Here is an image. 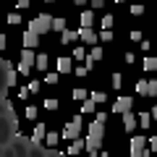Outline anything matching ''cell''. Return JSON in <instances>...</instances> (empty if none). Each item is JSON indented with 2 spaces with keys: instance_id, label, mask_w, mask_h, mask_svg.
Returning <instances> with one entry per match:
<instances>
[{
  "instance_id": "603a6c76",
  "label": "cell",
  "mask_w": 157,
  "mask_h": 157,
  "mask_svg": "<svg viewBox=\"0 0 157 157\" xmlns=\"http://www.w3.org/2000/svg\"><path fill=\"white\" fill-rule=\"evenodd\" d=\"M58 139H60L58 134H47V136H45V144H47V147H58Z\"/></svg>"
},
{
  "instance_id": "b9f144b4",
  "label": "cell",
  "mask_w": 157,
  "mask_h": 157,
  "mask_svg": "<svg viewBox=\"0 0 157 157\" xmlns=\"http://www.w3.org/2000/svg\"><path fill=\"white\" fill-rule=\"evenodd\" d=\"M131 39L134 42H141V32H131Z\"/></svg>"
},
{
  "instance_id": "ba28073f",
  "label": "cell",
  "mask_w": 157,
  "mask_h": 157,
  "mask_svg": "<svg viewBox=\"0 0 157 157\" xmlns=\"http://www.w3.org/2000/svg\"><path fill=\"white\" fill-rule=\"evenodd\" d=\"M100 144H102V139H94V136H86L84 147H86V149H89V157H94L97 152H100Z\"/></svg>"
},
{
  "instance_id": "484cf974",
  "label": "cell",
  "mask_w": 157,
  "mask_h": 157,
  "mask_svg": "<svg viewBox=\"0 0 157 157\" xmlns=\"http://www.w3.org/2000/svg\"><path fill=\"white\" fill-rule=\"evenodd\" d=\"M141 13H144V6L141 3H134L131 6V16H141Z\"/></svg>"
},
{
  "instance_id": "f546056e",
  "label": "cell",
  "mask_w": 157,
  "mask_h": 157,
  "mask_svg": "<svg viewBox=\"0 0 157 157\" xmlns=\"http://www.w3.org/2000/svg\"><path fill=\"white\" fill-rule=\"evenodd\" d=\"M45 107H47V110H58V100H55V97L45 100Z\"/></svg>"
},
{
  "instance_id": "d6986e66",
  "label": "cell",
  "mask_w": 157,
  "mask_h": 157,
  "mask_svg": "<svg viewBox=\"0 0 157 157\" xmlns=\"http://www.w3.org/2000/svg\"><path fill=\"white\" fill-rule=\"evenodd\" d=\"M89 100H92V102H97V105H102V102H105L107 97H105V92H92V94H89Z\"/></svg>"
},
{
  "instance_id": "f907efd6",
  "label": "cell",
  "mask_w": 157,
  "mask_h": 157,
  "mask_svg": "<svg viewBox=\"0 0 157 157\" xmlns=\"http://www.w3.org/2000/svg\"><path fill=\"white\" fill-rule=\"evenodd\" d=\"M47 3H52V0H47Z\"/></svg>"
},
{
  "instance_id": "7402d4cb",
  "label": "cell",
  "mask_w": 157,
  "mask_h": 157,
  "mask_svg": "<svg viewBox=\"0 0 157 157\" xmlns=\"http://www.w3.org/2000/svg\"><path fill=\"white\" fill-rule=\"evenodd\" d=\"M94 107H97V102H92V100H84V102H81V113H92Z\"/></svg>"
},
{
  "instance_id": "4dcf8cb0",
  "label": "cell",
  "mask_w": 157,
  "mask_h": 157,
  "mask_svg": "<svg viewBox=\"0 0 157 157\" xmlns=\"http://www.w3.org/2000/svg\"><path fill=\"white\" fill-rule=\"evenodd\" d=\"M29 71H32V66H26V63H18V73H21V76H29Z\"/></svg>"
},
{
  "instance_id": "277c9868",
  "label": "cell",
  "mask_w": 157,
  "mask_h": 157,
  "mask_svg": "<svg viewBox=\"0 0 157 157\" xmlns=\"http://www.w3.org/2000/svg\"><path fill=\"white\" fill-rule=\"evenodd\" d=\"M131 105H134V100H131V97H118L115 105H113V113L123 115V113H128V110H131Z\"/></svg>"
},
{
  "instance_id": "ab89813d",
  "label": "cell",
  "mask_w": 157,
  "mask_h": 157,
  "mask_svg": "<svg viewBox=\"0 0 157 157\" xmlns=\"http://www.w3.org/2000/svg\"><path fill=\"white\" fill-rule=\"evenodd\" d=\"M94 63H97L94 58H89V55H86V71H92V68H94Z\"/></svg>"
},
{
  "instance_id": "d4e9b609",
  "label": "cell",
  "mask_w": 157,
  "mask_h": 157,
  "mask_svg": "<svg viewBox=\"0 0 157 157\" xmlns=\"http://www.w3.org/2000/svg\"><path fill=\"white\" fill-rule=\"evenodd\" d=\"M71 58H76V60H86V50H84V47H76Z\"/></svg>"
},
{
  "instance_id": "7c38bea8",
  "label": "cell",
  "mask_w": 157,
  "mask_h": 157,
  "mask_svg": "<svg viewBox=\"0 0 157 157\" xmlns=\"http://www.w3.org/2000/svg\"><path fill=\"white\" fill-rule=\"evenodd\" d=\"M34 60H37V55H34V50H29V47H24V52H21V63H26V66H34Z\"/></svg>"
},
{
  "instance_id": "f35d334b",
  "label": "cell",
  "mask_w": 157,
  "mask_h": 157,
  "mask_svg": "<svg viewBox=\"0 0 157 157\" xmlns=\"http://www.w3.org/2000/svg\"><path fill=\"white\" fill-rule=\"evenodd\" d=\"M86 73H89L86 66H76V76H86Z\"/></svg>"
},
{
  "instance_id": "3957f363",
  "label": "cell",
  "mask_w": 157,
  "mask_h": 157,
  "mask_svg": "<svg viewBox=\"0 0 157 157\" xmlns=\"http://www.w3.org/2000/svg\"><path fill=\"white\" fill-rule=\"evenodd\" d=\"M128 149H131V157H141V152L147 149V139H144V136H134Z\"/></svg>"
},
{
  "instance_id": "74e56055",
  "label": "cell",
  "mask_w": 157,
  "mask_h": 157,
  "mask_svg": "<svg viewBox=\"0 0 157 157\" xmlns=\"http://www.w3.org/2000/svg\"><path fill=\"white\" fill-rule=\"evenodd\" d=\"M26 89H29V92H32V94H37V92H39V81H32V84H29V86H26Z\"/></svg>"
},
{
  "instance_id": "ffe728a7",
  "label": "cell",
  "mask_w": 157,
  "mask_h": 157,
  "mask_svg": "<svg viewBox=\"0 0 157 157\" xmlns=\"http://www.w3.org/2000/svg\"><path fill=\"white\" fill-rule=\"evenodd\" d=\"M144 71H157V58H144Z\"/></svg>"
},
{
  "instance_id": "2e32d148",
  "label": "cell",
  "mask_w": 157,
  "mask_h": 157,
  "mask_svg": "<svg viewBox=\"0 0 157 157\" xmlns=\"http://www.w3.org/2000/svg\"><path fill=\"white\" fill-rule=\"evenodd\" d=\"M52 32H66V18L63 16H58V18H52Z\"/></svg>"
},
{
  "instance_id": "4316f807",
  "label": "cell",
  "mask_w": 157,
  "mask_h": 157,
  "mask_svg": "<svg viewBox=\"0 0 157 157\" xmlns=\"http://www.w3.org/2000/svg\"><path fill=\"white\" fill-rule=\"evenodd\" d=\"M89 58H94V60H100V58H105V52H102V47H92Z\"/></svg>"
},
{
  "instance_id": "d6a6232c",
  "label": "cell",
  "mask_w": 157,
  "mask_h": 157,
  "mask_svg": "<svg viewBox=\"0 0 157 157\" xmlns=\"http://www.w3.org/2000/svg\"><path fill=\"white\" fill-rule=\"evenodd\" d=\"M26 118H29V121H34V118H37V107H34V105L26 107Z\"/></svg>"
},
{
  "instance_id": "44dd1931",
  "label": "cell",
  "mask_w": 157,
  "mask_h": 157,
  "mask_svg": "<svg viewBox=\"0 0 157 157\" xmlns=\"http://www.w3.org/2000/svg\"><path fill=\"white\" fill-rule=\"evenodd\" d=\"M34 66H37L39 71H45V68H47V55H37V60H34Z\"/></svg>"
},
{
  "instance_id": "cb8c5ba5",
  "label": "cell",
  "mask_w": 157,
  "mask_h": 157,
  "mask_svg": "<svg viewBox=\"0 0 157 157\" xmlns=\"http://www.w3.org/2000/svg\"><path fill=\"white\" fill-rule=\"evenodd\" d=\"M73 100H89V94H86V89H73Z\"/></svg>"
},
{
  "instance_id": "f6af8a7d",
  "label": "cell",
  "mask_w": 157,
  "mask_h": 157,
  "mask_svg": "<svg viewBox=\"0 0 157 157\" xmlns=\"http://www.w3.org/2000/svg\"><path fill=\"white\" fill-rule=\"evenodd\" d=\"M0 50H6V34H0Z\"/></svg>"
},
{
  "instance_id": "7bdbcfd3",
  "label": "cell",
  "mask_w": 157,
  "mask_h": 157,
  "mask_svg": "<svg viewBox=\"0 0 157 157\" xmlns=\"http://www.w3.org/2000/svg\"><path fill=\"white\" fill-rule=\"evenodd\" d=\"M89 3H92L94 8H102V6H105V0H89Z\"/></svg>"
},
{
  "instance_id": "4fadbf2b",
  "label": "cell",
  "mask_w": 157,
  "mask_h": 157,
  "mask_svg": "<svg viewBox=\"0 0 157 157\" xmlns=\"http://www.w3.org/2000/svg\"><path fill=\"white\" fill-rule=\"evenodd\" d=\"M78 39V32H71V29H66V32L60 34V42H66V45H71V42H76Z\"/></svg>"
},
{
  "instance_id": "6da1fadb",
  "label": "cell",
  "mask_w": 157,
  "mask_h": 157,
  "mask_svg": "<svg viewBox=\"0 0 157 157\" xmlns=\"http://www.w3.org/2000/svg\"><path fill=\"white\" fill-rule=\"evenodd\" d=\"M29 29H32V32H37V34H47V32L52 29V16H50V13H39L37 18H32Z\"/></svg>"
},
{
  "instance_id": "bcb514c9",
  "label": "cell",
  "mask_w": 157,
  "mask_h": 157,
  "mask_svg": "<svg viewBox=\"0 0 157 157\" xmlns=\"http://www.w3.org/2000/svg\"><path fill=\"white\" fill-rule=\"evenodd\" d=\"M141 157H152V152H149V149H144V152H141Z\"/></svg>"
},
{
  "instance_id": "7a4b0ae2",
  "label": "cell",
  "mask_w": 157,
  "mask_h": 157,
  "mask_svg": "<svg viewBox=\"0 0 157 157\" xmlns=\"http://www.w3.org/2000/svg\"><path fill=\"white\" fill-rule=\"evenodd\" d=\"M81 131H84V123H81V115H76L73 121H68L66 123V128H63V136L66 139H81Z\"/></svg>"
},
{
  "instance_id": "9c48e42d",
  "label": "cell",
  "mask_w": 157,
  "mask_h": 157,
  "mask_svg": "<svg viewBox=\"0 0 157 157\" xmlns=\"http://www.w3.org/2000/svg\"><path fill=\"white\" fill-rule=\"evenodd\" d=\"M37 42H39V34L29 29V32L24 34V47H29V50H34V47H37Z\"/></svg>"
},
{
  "instance_id": "8992f818",
  "label": "cell",
  "mask_w": 157,
  "mask_h": 157,
  "mask_svg": "<svg viewBox=\"0 0 157 157\" xmlns=\"http://www.w3.org/2000/svg\"><path fill=\"white\" fill-rule=\"evenodd\" d=\"M45 136H47L45 123H37V126H34V131H32V141H34V144H39V141H45Z\"/></svg>"
},
{
  "instance_id": "d590c367",
  "label": "cell",
  "mask_w": 157,
  "mask_h": 157,
  "mask_svg": "<svg viewBox=\"0 0 157 157\" xmlns=\"http://www.w3.org/2000/svg\"><path fill=\"white\" fill-rule=\"evenodd\" d=\"M147 144H149V152H157V136H152V139H147Z\"/></svg>"
},
{
  "instance_id": "c3c4849f",
  "label": "cell",
  "mask_w": 157,
  "mask_h": 157,
  "mask_svg": "<svg viewBox=\"0 0 157 157\" xmlns=\"http://www.w3.org/2000/svg\"><path fill=\"white\" fill-rule=\"evenodd\" d=\"M149 115H152V118H155V121H157V107H155V110H152V113H149Z\"/></svg>"
},
{
  "instance_id": "681fc988",
  "label": "cell",
  "mask_w": 157,
  "mask_h": 157,
  "mask_svg": "<svg viewBox=\"0 0 157 157\" xmlns=\"http://www.w3.org/2000/svg\"><path fill=\"white\" fill-rule=\"evenodd\" d=\"M115 3H118V6H121V3H126V0H115Z\"/></svg>"
},
{
  "instance_id": "8d00e7d4",
  "label": "cell",
  "mask_w": 157,
  "mask_h": 157,
  "mask_svg": "<svg viewBox=\"0 0 157 157\" xmlns=\"http://www.w3.org/2000/svg\"><path fill=\"white\" fill-rule=\"evenodd\" d=\"M45 81H47V84H58V73H47Z\"/></svg>"
},
{
  "instance_id": "83f0119b",
  "label": "cell",
  "mask_w": 157,
  "mask_h": 157,
  "mask_svg": "<svg viewBox=\"0 0 157 157\" xmlns=\"http://www.w3.org/2000/svg\"><path fill=\"white\" fill-rule=\"evenodd\" d=\"M157 94V78H152L149 81V89H147V97H155Z\"/></svg>"
},
{
  "instance_id": "52a82bcc",
  "label": "cell",
  "mask_w": 157,
  "mask_h": 157,
  "mask_svg": "<svg viewBox=\"0 0 157 157\" xmlns=\"http://www.w3.org/2000/svg\"><path fill=\"white\" fill-rule=\"evenodd\" d=\"M89 136L102 139V136H105V123H100V121H92V123H89Z\"/></svg>"
},
{
  "instance_id": "1f68e13d",
  "label": "cell",
  "mask_w": 157,
  "mask_h": 157,
  "mask_svg": "<svg viewBox=\"0 0 157 157\" xmlns=\"http://www.w3.org/2000/svg\"><path fill=\"white\" fill-rule=\"evenodd\" d=\"M113 26V16L107 13V16H102V29H110Z\"/></svg>"
},
{
  "instance_id": "5b68a950",
  "label": "cell",
  "mask_w": 157,
  "mask_h": 157,
  "mask_svg": "<svg viewBox=\"0 0 157 157\" xmlns=\"http://www.w3.org/2000/svg\"><path fill=\"white\" fill-rule=\"evenodd\" d=\"M78 39L86 42V45H97V34L92 32L89 26H81V29H78Z\"/></svg>"
},
{
  "instance_id": "7dc6e473",
  "label": "cell",
  "mask_w": 157,
  "mask_h": 157,
  "mask_svg": "<svg viewBox=\"0 0 157 157\" xmlns=\"http://www.w3.org/2000/svg\"><path fill=\"white\" fill-rule=\"evenodd\" d=\"M73 3H76V6H86V0H73Z\"/></svg>"
},
{
  "instance_id": "5bb4252c",
  "label": "cell",
  "mask_w": 157,
  "mask_h": 157,
  "mask_svg": "<svg viewBox=\"0 0 157 157\" xmlns=\"http://www.w3.org/2000/svg\"><path fill=\"white\" fill-rule=\"evenodd\" d=\"M71 58H58V71H60V73H68V71H71Z\"/></svg>"
},
{
  "instance_id": "f1b7e54d",
  "label": "cell",
  "mask_w": 157,
  "mask_h": 157,
  "mask_svg": "<svg viewBox=\"0 0 157 157\" xmlns=\"http://www.w3.org/2000/svg\"><path fill=\"white\" fill-rule=\"evenodd\" d=\"M100 39H102V42H110V39H113V32H110V29H102V32H100Z\"/></svg>"
},
{
  "instance_id": "9a60e30c",
  "label": "cell",
  "mask_w": 157,
  "mask_h": 157,
  "mask_svg": "<svg viewBox=\"0 0 157 157\" xmlns=\"http://www.w3.org/2000/svg\"><path fill=\"white\" fill-rule=\"evenodd\" d=\"M81 149H84V141H81V139H73L71 147H68V155H78Z\"/></svg>"
},
{
  "instance_id": "60d3db41",
  "label": "cell",
  "mask_w": 157,
  "mask_h": 157,
  "mask_svg": "<svg viewBox=\"0 0 157 157\" xmlns=\"http://www.w3.org/2000/svg\"><path fill=\"white\" fill-rule=\"evenodd\" d=\"M29 94H32V92H29V89H18V97H21V100H26Z\"/></svg>"
},
{
  "instance_id": "e0dca14e",
  "label": "cell",
  "mask_w": 157,
  "mask_h": 157,
  "mask_svg": "<svg viewBox=\"0 0 157 157\" xmlns=\"http://www.w3.org/2000/svg\"><path fill=\"white\" fill-rule=\"evenodd\" d=\"M136 123H141V128H149V123H152V115H149V113H141V115L136 118Z\"/></svg>"
},
{
  "instance_id": "8fae6325",
  "label": "cell",
  "mask_w": 157,
  "mask_h": 157,
  "mask_svg": "<svg viewBox=\"0 0 157 157\" xmlns=\"http://www.w3.org/2000/svg\"><path fill=\"white\" fill-rule=\"evenodd\" d=\"M123 128H126V131H134V128H136V118L131 115V110L123 113Z\"/></svg>"
},
{
  "instance_id": "30bf717a",
  "label": "cell",
  "mask_w": 157,
  "mask_h": 157,
  "mask_svg": "<svg viewBox=\"0 0 157 157\" xmlns=\"http://www.w3.org/2000/svg\"><path fill=\"white\" fill-rule=\"evenodd\" d=\"M78 21H81V26H89L92 29V24H94V13H92V11H81Z\"/></svg>"
},
{
  "instance_id": "ac0fdd59",
  "label": "cell",
  "mask_w": 157,
  "mask_h": 157,
  "mask_svg": "<svg viewBox=\"0 0 157 157\" xmlns=\"http://www.w3.org/2000/svg\"><path fill=\"white\" fill-rule=\"evenodd\" d=\"M147 89H149V81H144V78H141V81H136V92H139L141 97H147Z\"/></svg>"
},
{
  "instance_id": "ee69618b",
  "label": "cell",
  "mask_w": 157,
  "mask_h": 157,
  "mask_svg": "<svg viewBox=\"0 0 157 157\" xmlns=\"http://www.w3.org/2000/svg\"><path fill=\"white\" fill-rule=\"evenodd\" d=\"M18 3V8H29V0H16Z\"/></svg>"
},
{
  "instance_id": "e575fe53",
  "label": "cell",
  "mask_w": 157,
  "mask_h": 157,
  "mask_svg": "<svg viewBox=\"0 0 157 157\" xmlns=\"http://www.w3.org/2000/svg\"><path fill=\"white\" fill-rule=\"evenodd\" d=\"M8 24H13V26L21 24V16H18V13H11V16H8Z\"/></svg>"
},
{
  "instance_id": "836d02e7",
  "label": "cell",
  "mask_w": 157,
  "mask_h": 157,
  "mask_svg": "<svg viewBox=\"0 0 157 157\" xmlns=\"http://www.w3.org/2000/svg\"><path fill=\"white\" fill-rule=\"evenodd\" d=\"M121 84H123V76H121V73H115V76H113V86H115V89H121Z\"/></svg>"
}]
</instances>
